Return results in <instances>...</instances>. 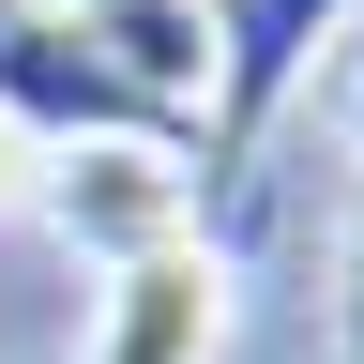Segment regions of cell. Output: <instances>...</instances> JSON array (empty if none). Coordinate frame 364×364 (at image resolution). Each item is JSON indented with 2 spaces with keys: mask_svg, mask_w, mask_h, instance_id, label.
I'll return each instance as SVG.
<instances>
[{
  "mask_svg": "<svg viewBox=\"0 0 364 364\" xmlns=\"http://www.w3.org/2000/svg\"><path fill=\"white\" fill-rule=\"evenodd\" d=\"M198 16H213V122H198V152H213V167H243L258 136L318 91V61L349 46L364 0H198Z\"/></svg>",
  "mask_w": 364,
  "mask_h": 364,
  "instance_id": "2",
  "label": "cell"
},
{
  "mask_svg": "<svg viewBox=\"0 0 364 364\" xmlns=\"http://www.w3.org/2000/svg\"><path fill=\"white\" fill-rule=\"evenodd\" d=\"M334 136H349V167H364V61H334Z\"/></svg>",
  "mask_w": 364,
  "mask_h": 364,
  "instance_id": "8",
  "label": "cell"
},
{
  "mask_svg": "<svg viewBox=\"0 0 364 364\" xmlns=\"http://www.w3.org/2000/svg\"><path fill=\"white\" fill-rule=\"evenodd\" d=\"M334 334H349V364H364V198H349V228H334Z\"/></svg>",
  "mask_w": 364,
  "mask_h": 364,
  "instance_id": "6",
  "label": "cell"
},
{
  "mask_svg": "<svg viewBox=\"0 0 364 364\" xmlns=\"http://www.w3.org/2000/svg\"><path fill=\"white\" fill-rule=\"evenodd\" d=\"M31 213L61 228V258H91V273L167 258V243H198V152H136V136L46 152V167H31Z\"/></svg>",
  "mask_w": 364,
  "mask_h": 364,
  "instance_id": "3",
  "label": "cell"
},
{
  "mask_svg": "<svg viewBox=\"0 0 364 364\" xmlns=\"http://www.w3.org/2000/svg\"><path fill=\"white\" fill-rule=\"evenodd\" d=\"M0 122H16L31 152H107V136H136V152H198L152 91H122V61L91 46L76 0H0Z\"/></svg>",
  "mask_w": 364,
  "mask_h": 364,
  "instance_id": "1",
  "label": "cell"
},
{
  "mask_svg": "<svg viewBox=\"0 0 364 364\" xmlns=\"http://www.w3.org/2000/svg\"><path fill=\"white\" fill-rule=\"evenodd\" d=\"M76 16H91V46L122 61V91H152L182 136L213 122V16H198V0H76ZM198 167H213V152H198Z\"/></svg>",
  "mask_w": 364,
  "mask_h": 364,
  "instance_id": "5",
  "label": "cell"
},
{
  "mask_svg": "<svg viewBox=\"0 0 364 364\" xmlns=\"http://www.w3.org/2000/svg\"><path fill=\"white\" fill-rule=\"evenodd\" d=\"M76 364H228V258L213 243L122 258L107 289H91V349Z\"/></svg>",
  "mask_w": 364,
  "mask_h": 364,
  "instance_id": "4",
  "label": "cell"
},
{
  "mask_svg": "<svg viewBox=\"0 0 364 364\" xmlns=\"http://www.w3.org/2000/svg\"><path fill=\"white\" fill-rule=\"evenodd\" d=\"M31 167H46V152H31L16 122H0V213H31Z\"/></svg>",
  "mask_w": 364,
  "mask_h": 364,
  "instance_id": "7",
  "label": "cell"
}]
</instances>
